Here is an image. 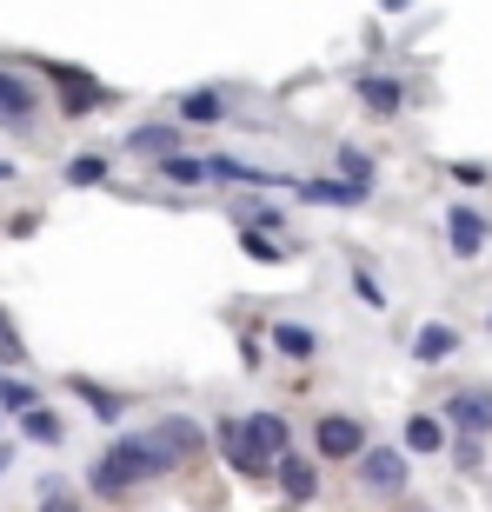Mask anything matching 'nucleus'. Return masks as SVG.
I'll return each mask as SVG.
<instances>
[{"mask_svg":"<svg viewBox=\"0 0 492 512\" xmlns=\"http://www.w3.org/2000/svg\"><path fill=\"white\" fill-rule=\"evenodd\" d=\"M173 466L167 459H160V446H153L147 433H120L114 446H107V453L94 459V493L100 499H114V493H133V486H147V479H167Z\"/></svg>","mask_w":492,"mask_h":512,"instance_id":"nucleus-1","label":"nucleus"},{"mask_svg":"<svg viewBox=\"0 0 492 512\" xmlns=\"http://www.w3.org/2000/svg\"><path fill=\"white\" fill-rule=\"evenodd\" d=\"M353 466H360V486H366V493H379V499L406 493V453H399V446H366Z\"/></svg>","mask_w":492,"mask_h":512,"instance_id":"nucleus-2","label":"nucleus"},{"mask_svg":"<svg viewBox=\"0 0 492 512\" xmlns=\"http://www.w3.org/2000/svg\"><path fill=\"white\" fill-rule=\"evenodd\" d=\"M313 446H320L326 466H333V459H360L366 453V426L353 413H326L320 426H313Z\"/></svg>","mask_w":492,"mask_h":512,"instance_id":"nucleus-3","label":"nucleus"},{"mask_svg":"<svg viewBox=\"0 0 492 512\" xmlns=\"http://www.w3.org/2000/svg\"><path fill=\"white\" fill-rule=\"evenodd\" d=\"M446 426H459L466 439H486L492 433V386H459L453 399H446Z\"/></svg>","mask_w":492,"mask_h":512,"instance_id":"nucleus-4","label":"nucleus"},{"mask_svg":"<svg viewBox=\"0 0 492 512\" xmlns=\"http://www.w3.org/2000/svg\"><path fill=\"white\" fill-rule=\"evenodd\" d=\"M266 473H273V486H280L286 506H306V499H320V466H313V459L280 453L273 466H266Z\"/></svg>","mask_w":492,"mask_h":512,"instance_id":"nucleus-5","label":"nucleus"},{"mask_svg":"<svg viewBox=\"0 0 492 512\" xmlns=\"http://www.w3.org/2000/svg\"><path fill=\"white\" fill-rule=\"evenodd\" d=\"M147 439L160 446V459H167V466H187V459H200V446H207V433H200L193 419H180V413H167Z\"/></svg>","mask_w":492,"mask_h":512,"instance_id":"nucleus-6","label":"nucleus"},{"mask_svg":"<svg viewBox=\"0 0 492 512\" xmlns=\"http://www.w3.org/2000/svg\"><path fill=\"white\" fill-rule=\"evenodd\" d=\"M54 87H60V114H67V120L107 107V87H100L94 74H80V67H54Z\"/></svg>","mask_w":492,"mask_h":512,"instance_id":"nucleus-7","label":"nucleus"},{"mask_svg":"<svg viewBox=\"0 0 492 512\" xmlns=\"http://www.w3.org/2000/svg\"><path fill=\"white\" fill-rule=\"evenodd\" d=\"M40 114V87L14 67H0V127H27Z\"/></svg>","mask_w":492,"mask_h":512,"instance_id":"nucleus-8","label":"nucleus"},{"mask_svg":"<svg viewBox=\"0 0 492 512\" xmlns=\"http://www.w3.org/2000/svg\"><path fill=\"white\" fill-rule=\"evenodd\" d=\"M240 433H246V446H253V459H260V466H273L280 453H293V433H286V419H280V413H253V419H240Z\"/></svg>","mask_w":492,"mask_h":512,"instance_id":"nucleus-9","label":"nucleus"},{"mask_svg":"<svg viewBox=\"0 0 492 512\" xmlns=\"http://www.w3.org/2000/svg\"><path fill=\"white\" fill-rule=\"evenodd\" d=\"M486 240H492V227H486V213H479V207H453V213H446V247H453L459 260H479Z\"/></svg>","mask_w":492,"mask_h":512,"instance_id":"nucleus-10","label":"nucleus"},{"mask_svg":"<svg viewBox=\"0 0 492 512\" xmlns=\"http://www.w3.org/2000/svg\"><path fill=\"white\" fill-rule=\"evenodd\" d=\"M207 180H233V187H293V173L246 167V160H227V153H207Z\"/></svg>","mask_w":492,"mask_h":512,"instance_id":"nucleus-11","label":"nucleus"},{"mask_svg":"<svg viewBox=\"0 0 492 512\" xmlns=\"http://www.w3.org/2000/svg\"><path fill=\"white\" fill-rule=\"evenodd\" d=\"M213 446L227 453V466H233V473H246V479H260V473H266L260 459H253V446H246L240 419H220V426H213Z\"/></svg>","mask_w":492,"mask_h":512,"instance_id":"nucleus-12","label":"nucleus"},{"mask_svg":"<svg viewBox=\"0 0 492 512\" xmlns=\"http://www.w3.org/2000/svg\"><path fill=\"white\" fill-rule=\"evenodd\" d=\"M360 107L366 114H399V107H406V87H399L393 74H366L360 80Z\"/></svg>","mask_w":492,"mask_h":512,"instance_id":"nucleus-13","label":"nucleus"},{"mask_svg":"<svg viewBox=\"0 0 492 512\" xmlns=\"http://www.w3.org/2000/svg\"><path fill=\"white\" fill-rule=\"evenodd\" d=\"M399 453H446V419L439 413H413L406 419V446Z\"/></svg>","mask_w":492,"mask_h":512,"instance_id":"nucleus-14","label":"nucleus"},{"mask_svg":"<svg viewBox=\"0 0 492 512\" xmlns=\"http://www.w3.org/2000/svg\"><path fill=\"white\" fill-rule=\"evenodd\" d=\"M306 200H320V207H366L360 187H346V180H300Z\"/></svg>","mask_w":492,"mask_h":512,"instance_id":"nucleus-15","label":"nucleus"},{"mask_svg":"<svg viewBox=\"0 0 492 512\" xmlns=\"http://www.w3.org/2000/svg\"><path fill=\"white\" fill-rule=\"evenodd\" d=\"M453 346H459V333H453V326H419V333H413V360H426V366H433V360H446Z\"/></svg>","mask_w":492,"mask_h":512,"instance_id":"nucleus-16","label":"nucleus"},{"mask_svg":"<svg viewBox=\"0 0 492 512\" xmlns=\"http://www.w3.org/2000/svg\"><path fill=\"white\" fill-rule=\"evenodd\" d=\"M333 167L346 173V187H360V193H373V160H366V147H353V140H346V147L333 153Z\"/></svg>","mask_w":492,"mask_h":512,"instance_id":"nucleus-17","label":"nucleus"},{"mask_svg":"<svg viewBox=\"0 0 492 512\" xmlns=\"http://www.w3.org/2000/svg\"><path fill=\"white\" fill-rule=\"evenodd\" d=\"M160 173H167L173 187H200V180H207V153H167Z\"/></svg>","mask_w":492,"mask_h":512,"instance_id":"nucleus-18","label":"nucleus"},{"mask_svg":"<svg viewBox=\"0 0 492 512\" xmlns=\"http://www.w3.org/2000/svg\"><path fill=\"white\" fill-rule=\"evenodd\" d=\"M127 153H160V160H167V153H180V133H173V127H133Z\"/></svg>","mask_w":492,"mask_h":512,"instance_id":"nucleus-19","label":"nucleus"},{"mask_svg":"<svg viewBox=\"0 0 492 512\" xmlns=\"http://www.w3.org/2000/svg\"><path fill=\"white\" fill-rule=\"evenodd\" d=\"M20 433L34 439V446H60V439H67V426H60L47 406H34V413H20Z\"/></svg>","mask_w":492,"mask_h":512,"instance_id":"nucleus-20","label":"nucleus"},{"mask_svg":"<svg viewBox=\"0 0 492 512\" xmlns=\"http://www.w3.org/2000/svg\"><path fill=\"white\" fill-rule=\"evenodd\" d=\"M273 346H280L286 360H313V333H306V326H286V320H273Z\"/></svg>","mask_w":492,"mask_h":512,"instance_id":"nucleus-21","label":"nucleus"},{"mask_svg":"<svg viewBox=\"0 0 492 512\" xmlns=\"http://www.w3.org/2000/svg\"><path fill=\"white\" fill-rule=\"evenodd\" d=\"M180 114L207 127V120H220V114H227V94H220V87H200V94H187V100H180Z\"/></svg>","mask_w":492,"mask_h":512,"instance_id":"nucleus-22","label":"nucleus"},{"mask_svg":"<svg viewBox=\"0 0 492 512\" xmlns=\"http://www.w3.org/2000/svg\"><path fill=\"white\" fill-rule=\"evenodd\" d=\"M7 413H34V386L0 373V419H7Z\"/></svg>","mask_w":492,"mask_h":512,"instance_id":"nucleus-23","label":"nucleus"},{"mask_svg":"<svg viewBox=\"0 0 492 512\" xmlns=\"http://www.w3.org/2000/svg\"><path fill=\"white\" fill-rule=\"evenodd\" d=\"M67 180H74V187H100V180H107V153H80L74 167H67Z\"/></svg>","mask_w":492,"mask_h":512,"instance_id":"nucleus-24","label":"nucleus"},{"mask_svg":"<svg viewBox=\"0 0 492 512\" xmlns=\"http://www.w3.org/2000/svg\"><path fill=\"white\" fill-rule=\"evenodd\" d=\"M74 393H80V399H87V406H94V413H100V419H107V426H114V419H120V399H114V393H100V386H94V380H74Z\"/></svg>","mask_w":492,"mask_h":512,"instance_id":"nucleus-25","label":"nucleus"},{"mask_svg":"<svg viewBox=\"0 0 492 512\" xmlns=\"http://www.w3.org/2000/svg\"><path fill=\"white\" fill-rule=\"evenodd\" d=\"M0 360H7V366H27V346H20V333L7 320H0Z\"/></svg>","mask_w":492,"mask_h":512,"instance_id":"nucleus-26","label":"nucleus"},{"mask_svg":"<svg viewBox=\"0 0 492 512\" xmlns=\"http://www.w3.org/2000/svg\"><path fill=\"white\" fill-rule=\"evenodd\" d=\"M240 220H253L246 233H260V227H273V233H280V220H286V213H280V207H240Z\"/></svg>","mask_w":492,"mask_h":512,"instance_id":"nucleus-27","label":"nucleus"},{"mask_svg":"<svg viewBox=\"0 0 492 512\" xmlns=\"http://www.w3.org/2000/svg\"><path fill=\"white\" fill-rule=\"evenodd\" d=\"M240 247L253 253V260H280V240H266V233H240Z\"/></svg>","mask_w":492,"mask_h":512,"instance_id":"nucleus-28","label":"nucleus"},{"mask_svg":"<svg viewBox=\"0 0 492 512\" xmlns=\"http://www.w3.org/2000/svg\"><path fill=\"white\" fill-rule=\"evenodd\" d=\"M353 293H360L366 306H386V293H379V280H373V273H353Z\"/></svg>","mask_w":492,"mask_h":512,"instance_id":"nucleus-29","label":"nucleus"},{"mask_svg":"<svg viewBox=\"0 0 492 512\" xmlns=\"http://www.w3.org/2000/svg\"><path fill=\"white\" fill-rule=\"evenodd\" d=\"M40 512H87V506H80V499L67 493V486H60V493H47V499H40Z\"/></svg>","mask_w":492,"mask_h":512,"instance_id":"nucleus-30","label":"nucleus"},{"mask_svg":"<svg viewBox=\"0 0 492 512\" xmlns=\"http://www.w3.org/2000/svg\"><path fill=\"white\" fill-rule=\"evenodd\" d=\"M453 459L466 466V473H479V459H486V453H479V439H459V446H453Z\"/></svg>","mask_w":492,"mask_h":512,"instance_id":"nucleus-31","label":"nucleus"},{"mask_svg":"<svg viewBox=\"0 0 492 512\" xmlns=\"http://www.w3.org/2000/svg\"><path fill=\"white\" fill-rule=\"evenodd\" d=\"M453 180H459V187H479V180H486V167H473V160H459V167H453Z\"/></svg>","mask_w":492,"mask_h":512,"instance_id":"nucleus-32","label":"nucleus"},{"mask_svg":"<svg viewBox=\"0 0 492 512\" xmlns=\"http://www.w3.org/2000/svg\"><path fill=\"white\" fill-rule=\"evenodd\" d=\"M379 7H386V14H406V7H413V0H379Z\"/></svg>","mask_w":492,"mask_h":512,"instance_id":"nucleus-33","label":"nucleus"},{"mask_svg":"<svg viewBox=\"0 0 492 512\" xmlns=\"http://www.w3.org/2000/svg\"><path fill=\"white\" fill-rule=\"evenodd\" d=\"M7 466H14V446H0V473H7Z\"/></svg>","mask_w":492,"mask_h":512,"instance_id":"nucleus-34","label":"nucleus"},{"mask_svg":"<svg viewBox=\"0 0 492 512\" xmlns=\"http://www.w3.org/2000/svg\"><path fill=\"white\" fill-rule=\"evenodd\" d=\"M0 180H14V160H0Z\"/></svg>","mask_w":492,"mask_h":512,"instance_id":"nucleus-35","label":"nucleus"},{"mask_svg":"<svg viewBox=\"0 0 492 512\" xmlns=\"http://www.w3.org/2000/svg\"><path fill=\"white\" fill-rule=\"evenodd\" d=\"M413 512H426V506H413Z\"/></svg>","mask_w":492,"mask_h":512,"instance_id":"nucleus-36","label":"nucleus"}]
</instances>
